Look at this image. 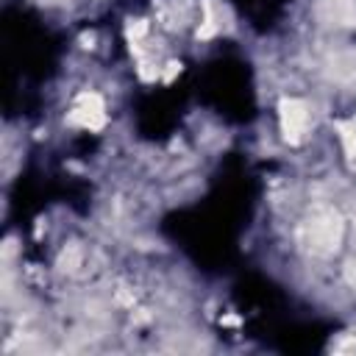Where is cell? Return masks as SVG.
I'll return each instance as SVG.
<instances>
[{
  "label": "cell",
  "mask_w": 356,
  "mask_h": 356,
  "mask_svg": "<svg viewBox=\"0 0 356 356\" xmlns=\"http://www.w3.org/2000/svg\"><path fill=\"white\" fill-rule=\"evenodd\" d=\"M281 125H284V131H286L289 139H300L303 131H306V125H309L306 106L298 103V100H286L284 103V111H281Z\"/></svg>",
  "instance_id": "6da1fadb"
},
{
  "label": "cell",
  "mask_w": 356,
  "mask_h": 356,
  "mask_svg": "<svg viewBox=\"0 0 356 356\" xmlns=\"http://www.w3.org/2000/svg\"><path fill=\"white\" fill-rule=\"evenodd\" d=\"M323 17L331 25H356V3L353 0H325Z\"/></svg>",
  "instance_id": "7a4b0ae2"
}]
</instances>
